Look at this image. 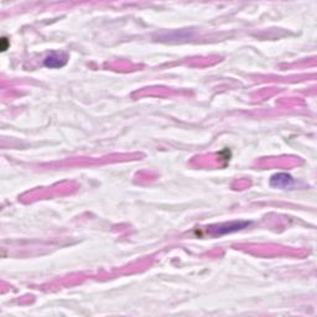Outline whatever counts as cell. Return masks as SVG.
I'll return each instance as SVG.
<instances>
[{
	"mask_svg": "<svg viewBox=\"0 0 317 317\" xmlns=\"http://www.w3.org/2000/svg\"><path fill=\"white\" fill-rule=\"evenodd\" d=\"M250 225H252L250 221H230L224 222V223L208 225V227H206L205 233L211 237H222L225 236V234L239 232V230L245 229Z\"/></svg>",
	"mask_w": 317,
	"mask_h": 317,
	"instance_id": "obj_1",
	"label": "cell"
},
{
	"mask_svg": "<svg viewBox=\"0 0 317 317\" xmlns=\"http://www.w3.org/2000/svg\"><path fill=\"white\" fill-rule=\"evenodd\" d=\"M68 61L67 53L65 52H51L45 57L44 65L47 68H62Z\"/></svg>",
	"mask_w": 317,
	"mask_h": 317,
	"instance_id": "obj_2",
	"label": "cell"
},
{
	"mask_svg": "<svg viewBox=\"0 0 317 317\" xmlns=\"http://www.w3.org/2000/svg\"><path fill=\"white\" fill-rule=\"evenodd\" d=\"M294 185L293 176L289 174L279 172L271 176L270 179V186L275 188H290Z\"/></svg>",
	"mask_w": 317,
	"mask_h": 317,
	"instance_id": "obj_3",
	"label": "cell"
},
{
	"mask_svg": "<svg viewBox=\"0 0 317 317\" xmlns=\"http://www.w3.org/2000/svg\"><path fill=\"white\" fill-rule=\"evenodd\" d=\"M10 46V44H9V41H8V39L7 38H3L2 39V51L3 52H4V51H7L8 50V47Z\"/></svg>",
	"mask_w": 317,
	"mask_h": 317,
	"instance_id": "obj_4",
	"label": "cell"
}]
</instances>
